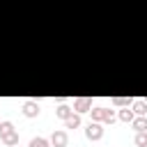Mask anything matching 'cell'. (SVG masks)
<instances>
[{"label": "cell", "instance_id": "cell-1", "mask_svg": "<svg viewBox=\"0 0 147 147\" xmlns=\"http://www.w3.org/2000/svg\"><path fill=\"white\" fill-rule=\"evenodd\" d=\"M90 113H92V122H108V124H113V122L117 119L115 110H110V108H103V106H99V108H92Z\"/></svg>", "mask_w": 147, "mask_h": 147}, {"label": "cell", "instance_id": "cell-2", "mask_svg": "<svg viewBox=\"0 0 147 147\" xmlns=\"http://www.w3.org/2000/svg\"><path fill=\"white\" fill-rule=\"evenodd\" d=\"M85 136H87L90 140H101V138H103V129H101V124H99V122H90L87 129H85Z\"/></svg>", "mask_w": 147, "mask_h": 147}, {"label": "cell", "instance_id": "cell-3", "mask_svg": "<svg viewBox=\"0 0 147 147\" xmlns=\"http://www.w3.org/2000/svg\"><path fill=\"white\" fill-rule=\"evenodd\" d=\"M74 110H76V113H90V110H92V99H90V96H78V99H74Z\"/></svg>", "mask_w": 147, "mask_h": 147}, {"label": "cell", "instance_id": "cell-4", "mask_svg": "<svg viewBox=\"0 0 147 147\" xmlns=\"http://www.w3.org/2000/svg\"><path fill=\"white\" fill-rule=\"evenodd\" d=\"M67 142H69V136H67V131H53V136H51V145L53 147H67Z\"/></svg>", "mask_w": 147, "mask_h": 147}, {"label": "cell", "instance_id": "cell-5", "mask_svg": "<svg viewBox=\"0 0 147 147\" xmlns=\"http://www.w3.org/2000/svg\"><path fill=\"white\" fill-rule=\"evenodd\" d=\"M23 115H25V117H37V115H39V103L32 101V99L23 101Z\"/></svg>", "mask_w": 147, "mask_h": 147}, {"label": "cell", "instance_id": "cell-6", "mask_svg": "<svg viewBox=\"0 0 147 147\" xmlns=\"http://www.w3.org/2000/svg\"><path fill=\"white\" fill-rule=\"evenodd\" d=\"M131 110H133L136 115H147V101H145V99H136V101L131 103Z\"/></svg>", "mask_w": 147, "mask_h": 147}, {"label": "cell", "instance_id": "cell-7", "mask_svg": "<svg viewBox=\"0 0 147 147\" xmlns=\"http://www.w3.org/2000/svg\"><path fill=\"white\" fill-rule=\"evenodd\" d=\"M64 126H67V129H78V126H80V113H71V115L64 119Z\"/></svg>", "mask_w": 147, "mask_h": 147}, {"label": "cell", "instance_id": "cell-8", "mask_svg": "<svg viewBox=\"0 0 147 147\" xmlns=\"http://www.w3.org/2000/svg\"><path fill=\"white\" fill-rule=\"evenodd\" d=\"M133 129L136 131H147V117L145 115H138V117H133Z\"/></svg>", "mask_w": 147, "mask_h": 147}, {"label": "cell", "instance_id": "cell-9", "mask_svg": "<svg viewBox=\"0 0 147 147\" xmlns=\"http://www.w3.org/2000/svg\"><path fill=\"white\" fill-rule=\"evenodd\" d=\"M133 117H136V113L126 106V108H122L119 110V115H117V119H122V122H133Z\"/></svg>", "mask_w": 147, "mask_h": 147}, {"label": "cell", "instance_id": "cell-10", "mask_svg": "<svg viewBox=\"0 0 147 147\" xmlns=\"http://www.w3.org/2000/svg\"><path fill=\"white\" fill-rule=\"evenodd\" d=\"M131 103H133V99H131V96H113V106L126 108V106H131Z\"/></svg>", "mask_w": 147, "mask_h": 147}, {"label": "cell", "instance_id": "cell-11", "mask_svg": "<svg viewBox=\"0 0 147 147\" xmlns=\"http://www.w3.org/2000/svg\"><path fill=\"white\" fill-rule=\"evenodd\" d=\"M0 140H2L7 147H14V145H18V133H16V131H11V133H7V136H5V138H0Z\"/></svg>", "mask_w": 147, "mask_h": 147}, {"label": "cell", "instance_id": "cell-12", "mask_svg": "<svg viewBox=\"0 0 147 147\" xmlns=\"http://www.w3.org/2000/svg\"><path fill=\"white\" fill-rule=\"evenodd\" d=\"M28 147H51V140H46V138L37 136V138H32V140H30V145H28Z\"/></svg>", "mask_w": 147, "mask_h": 147}, {"label": "cell", "instance_id": "cell-13", "mask_svg": "<svg viewBox=\"0 0 147 147\" xmlns=\"http://www.w3.org/2000/svg\"><path fill=\"white\" fill-rule=\"evenodd\" d=\"M71 113H74V108H69V106H57V110H55V115H57L60 119H67Z\"/></svg>", "mask_w": 147, "mask_h": 147}, {"label": "cell", "instance_id": "cell-14", "mask_svg": "<svg viewBox=\"0 0 147 147\" xmlns=\"http://www.w3.org/2000/svg\"><path fill=\"white\" fill-rule=\"evenodd\" d=\"M136 147H147V131H136Z\"/></svg>", "mask_w": 147, "mask_h": 147}, {"label": "cell", "instance_id": "cell-15", "mask_svg": "<svg viewBox=\"0 0 147 147\" xmlns=\"http://www.w3.org/2000/svg\"><path fill=\"white\" fill-rule=\"evenodd\" d=\"M11 131H16L11 122H0V138H5V136H7V133H11Z\"/></svg>", "mask_w": 147, "mask_h": 147}, {"label": "cell", "instance_id": "cell-16", "mask_svg": "<svg viewBox=\"0 0 147 147\" xmlns=\"http://www.w3.org/2000/svg\"><path fill=\"white\" fill-rule=\"evenodd\" d=\"M14 147H21V145H14Z\"/></svg>", "mask_w": 147, "mask_h": 147}, {"label": "cell", "instance_id": "cell-17", "mask_svg": "<svg viewBox=\"0 0 147 147\" xmlns=\"http://www.w3.org/2000/svg\"><path fill=\"white\" fill-rule=\"evenodd\" d=\"M145 101H147V99H145Z\"/></svg>", "mask_w": 147, "mask_h": 147}]
</instances>
